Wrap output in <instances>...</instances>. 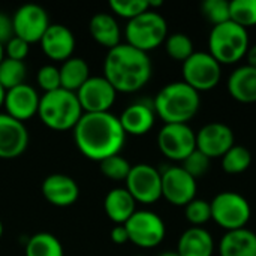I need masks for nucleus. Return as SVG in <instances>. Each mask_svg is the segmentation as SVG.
Here are the masks:
<instances>
[{"label": "nucleus", "instance_id": "obj_1", "mask_svg": "<svg viewBox=\"0 0 256 256\" xmlns=\"http://www.w3.org/2000/svg\"><path fill=\"white\" fill-rule=\"evenodd\" d=\"M72 132L80 153L94 162L120 154L128 136L118 117L111 112H84Z\"/></svg>", "mask_w": 256, "mask_h": 256}, {"label": "nucleus", "instance_id": "obj_2", "mask_svg": "<svg viewBox=\"0 0 256 256\" xmlns=\"http://www.w3.org/2000/svg\"><path fill=\"white\" fill-rule=\"evenodd\" d=\"M153 74L152 60L129 44H120L108 50L104 60V76L117 93H135L147 86Z\"/></svg>", "mask_w": 256, "mask_h": 256}, {"label": "nucleus", "instance_id": "obj_3", "mask_svg": "<svg viewBox=\"0 0 256 256\" xmlns=\"http://www.w3.org/2000/svg\"><path fill=\"white\" fill-rule=\"evenodd\" d=\"M201 96L184 81H174L162 87L154 100L153 108L156 117L165 124H188L200 111Z\"/></svg>", "mask_w": 256, "mask_h": 256}, {"label": "nucleus", "instance_id": "obj_4", "mask_svg": "<svg viewBox=\"0 0 256 256\" xmlns=\"http://www.w3.org/2000/svg\"><path fill=\"white\" fill-rule=\"evenodd\" d=\"M82 114V108L74 92L58 88L40 96L38 117L52 130H74Z\"/></svg>", "mask_w": 256, "mask_h": 256}, {"label": "nucleus", "instance_id": "obj_5", "mask_svg": "<svg viewBox=\"0 0 256 256\" xmlns=\"http://www.w3.org/2000/svg\"><path fill=\"white\" fill-rule=\"evenodd\" d=\"M249 33L234 21L213 26L208 36V52L220 64H234L246 57L249 50Z\"/></svg>", "mask_w": 256, "mask_h": 256}, {"label": "nucleus", "instance_id": "obj_6", "mask_svg": "<svg viewBox=\"0 0 256 256\" xmlns=\"http://www.w3.org/2000/svg\"><path fill=\"white\" fill-rule=\"evenodd\" d=\"M124 36L126 44L148 54V51H153L165 44L168 38V24L159 12L147 10L128 21Z\"/></svg>", "mask_w": 256, "mask_h": 256}, {"label": "nucleus", "instance_id": "obj_7", "mask_svg": "<svg viewBox=\"0 0 256 256\" xmlns=\"http://www.w3.org/2000/svg\"><path fill=\"white\" fill-rule=\"evenodd\" d=\"M210 208L212 220H214L226 232L246 228L252 216L249 201L243 195L231 190L218 194L212 200Z\"/></svg>", "mask_w": 256, "mask_h": 256}, {"label": "nucleus", "instance_id": "obj_8", "mask_svg": "<svg viewBox=\"0 0 256 256\" xmlns=\"http://www.w3.org/2000/svg\"><path fill=\"white\" fill-rule=\"evenodd\" d=\"M183 81L198 93L213 90L222 78V64L206 51L194 52L183 62Z\"/></svg>", "mask_w": 256, "mask_h": 256}, {"label": "nucleus", "instance_id": "obj_9", "mask_svg": "<svg viewBox=\"0 0 256 256\" xmlns=\"http://www.w3.org/2000/svg\"><path fill=\"white\" fill-rule=\"evenodd\" d=\"M129 242L141 249H153L159 246L166 234L162 218L150 210H136L124 224Z\"/></svg>", "mask_w": 256, "mask_h": 256}, {"label": "nucleus", "instance_id": "obj_10", "mask_svg": "<svg viewBox=\"0 0 256 256\" xmlns=\"http://www.w3.org/2000/svg\"><path fill=\"white\" fill-rule=\"evenodd\" d=\"M124 183L128 192L140 204H154L162 198L160 170L148 164L132 165Z\"/></svg>", "mask_w": 256, "mask_h": 256}, {"label": "nucleus", "instance_id": "obj_11", "mask_svg": "<svg viewBox=\"0 0 256 256\" xmlns=\"http://www.w3.org/2000/svg\"><path fill=\"white\" fill-rule=\"evenodd\" d=\"M160 153L174 162H183L196 148V134L189 124H164L158 134Z\"/></svg>", "mask_w": 256, "mask_h": 256}, {"label": "nucleus", "instance_id": "obj_12", "mask_svg": "<svg viewBox=\"0 0 256 256\" xmlns=\"http://www.w3.org/2000/svg\"><path fill=\"white\" fill-rule=\"evenodd\" d=\"M162 174V196L176 207H186L196 198V180L182 166H165Z\"/></svg>", "mask_w": 256, "mask_h": 256}, {"label": "nucleus", "instance_id": "obj_13", "mask_svg": "<svg viewBox=\"0 0 256 256\" xmlns=\"http://www.w3.org/2000/svg\"><path fill=\"white\" fill-rule=\"evenodd\" d=\"M14 36L26 40L27 44L39 42L50 27L48 12L34 3L20 6L12 15Z\"/></svg>", "mask_w": 256, "mask_h": 256}, {"label": "nucleus", "instance_id": "obj_14", "mask_svg": "<svg viewBox=\"0 0 256 256\" xmlns=\"http://www.w3.org/2000/svg\"><path fill=\"white\" fill-rule=\"evenodd\" d=\"M76 98L82 108V112H110L116 102L117 90L110 84V81L102 76H90L76 92Z\"/></svg>", "mask_w": 256, "mask_h": 256}, {"label": "nucleus", "instance_id": "obj_15", "mask_svg": "<svg viewBox=\"0 0 256 256\" xmlns=\"http://www.w3.org/2000/svg\"><path fill=\"white\" fill-rule=\"evenodd\" d=\"M236 144L232 129L220 122L207 123L196 134V148L208 159L222 158Z\"/></svg>", "mask_w": 256, "mask_h": 256}, {"label": "nucleus", "instance_id": "obj_16", "mask_svg": "<svg viewBox=\"0 0 256 256\" xmlns=\"http://www.w3.org/2000/svg\"><path fill=\"white\" fill-rule=\"evenodd\" d=\"M28 146V130L22 122H18L0 112V159L9 160L20 158Z\"/></svg>", "mask_w": 256, "mask_h": 256}, {"label": "nucleus", "instance_id": "obj_17", "mask_svg": "<svg viewBox=\"0 0 256 256\" xmlns=\"http://www.w3.org/2000/svg\"><path fill=\"white\" fill-rule=\"evenodd\" d=\"M40 96L30 84H21L6 92L3 106L6 114L18 122H27L38 116Z\"/></svg>", "mask_w": 256, "mask_h": 256}, {"label": "nucleus", "instance_id": "obj_18", "mask_svg": "<svg viewBox=\"0 0 256 256\" xmlns=\"http://www.w3.org/2000/svg\"><path fill=\"white\" fill-rule=\"evenodd\" d=\"M39 44L48 58L63 63L74 54L75 36L72 30L64 24H50Z\"/></svg>", "mask_w": 256, "mask_h": 256}, {"label": "nucleus", "instance_id": "obj_19", "mask_svg": "<svg viewBox=\"0 0 256 256\" xmlns=\"http://www.w3.org/2000/svg\"><path fill=\"white\" fill-rule=\"evenodd\" d=\"M44 198L54 207H70L80 196L76 182L66 174H51L44 178L40 186Z\"/></svg>", "mask_w": 256, "mask_h": 256}, {"label": "nucleus", "instance_id": "obj_20", "mask_svg": "<svg viewBox=\"0 0 256 256\" xmlns=\"http://www.w3.org/2000/svg\"><path fill=\"white\" fill-rule=\"evenodd\" d=\"M118 120L126 135L142 136L153 129L156 112L153 105L146 102H134L123 110Z\"/></svg>", "mask_w": 256, "mask_h": 256}, {"label": "nucleus", "instance_id": "obj_21", "mask_svg": "<svg viewBox=\"0 0 256 256\" xmlns=\"http://www.w3.org/2000/svg\"><path fill=\"white\" fill-rule=\"evenodd\" d=\"M228 93L232 99L242 104H255L256 102V68L243 64L230 75Z\"/></svg>", "mask_w": 256, "mask_h": 256}, {"label": "nucleus", "instance_id": "obj_22", "mask_svg": "<svg viewBox=\"0 0 256 256\" xmlns=\"http://www.w3.org/2000/svg\"><path fill=\"white\" fill-rule=\"evenodd\" d=\"M104 210L116 225H124L136 212V201L126 188H114L104 200Z\"/></svg>", "mask_w": 256, "mask_h": 256}, {"label": "nucleus", "instance_id": "obj_23", "mask_svg": "<svg viewBox=\"0 0 256 256\" xmlns=\"http://www.w3.org/2000/svg\"><path fill=\"white\" fill-rule=\"evenodd\" d=\"M176 252L180 256H213V236L206 228L192 226L180 236Z\"/></svg>", "mask_w": 256, "mask_h": 256}, {"label": "nucleus", "instance_id": "obj_24", "mask_svg": "<svg viewBox=\"0 0 256 256\" xmlns=\"http://www.w3.org/2000/svg\"><path fill=\"white\" fill-rule=\"evenodd\" d=\"M90 34L94 42L106 50H112L122 44V30L117 20L106 12H99L92 16L88 24Z\"/></svg>", "mask_w": 256, "mask_h": 256}, {"label": "nucleus", "instance_id": "obj_25", "mask_svg": "<svg viewBox=\"0 0 256 256\" xmlns=\"http://www.w3.org/2000/svg\"><path fill=\"white\" fill-rule=\"evenodd\" d=\"M220 256H256V234L248 228L228 231L219 243Z\"/></svg>", "mask_w": 256, "mask_h": 256}, {"label": "nucleus", "instance_id": "obj_26", "mask_svg": "<svg viewBox=\"0 0 256 256\" xmlns=\"http://www.w3.org/2000/svg\"><path fill=\"white\" fill-rule=\"evenodd\" d=\"M60 70V84L62 88L76 93L80 87L90 78V68L87 62L81 57H70L62 63Z\"/></svg>", "mask_w": 256, "mask_h": 256}, {"label": "nucleus", "instance_id": "obj_27", "mask_svg": "<svg viewBox=\"0 0 256 256\" xmlns=\"http://www.w3.org/2000/svg\"><path fill=\"white\" fill-rule=\"evenodd\" d=\"M26 256H64L60 240L50 232H38L27 240Z\"/></svg>", "mask_w": 256, "mask_h": 256}, {"label": "nucleus", "instance_id": "obj_28", "mask_svg": "<svg viewBox=\"0 0 256 256\" xmlns=\"http://www.w3.org/2000/svg\"><path fill=\"white\" fill-rule=\"evenodd\" d=\"M27 66L24 62L12 60L4 57L0 63V86L8 92L26 82Z\"/></svg>", "mask_w": 256, "mask_h": 256}, {"label": "nucleus", "instance_id": "obj_29", "mask_svg": "<svg viewBox=\"0 0 256 256\" xmlns=\"http://www.w3.org/2000/svg\"><path fill=\"white\" fill-rule=\"evenodd\" d=\"M250 164H252V154L243 146L234 144L222 156V168L228 174H242L249 170Z\"/></svg>", "mask_w": 256, "mask_h": 256}, {"label": "nucleus", "instance_id": "obj_30", "mask_svg": "<svg viewBox=\"0 0 256 256\" xmlns=\"http://www.w3.org/2000/svg\"><path fill=\"white\" fill-rule=\"evenodd\" d=\"M165 50L166 54L177 62H186L195 51H194V42L189 34L186 33H171L168 34L165 40Z\"/></svg>", "mask_w": 256, "mask_h": 256}, {"label": "nucleus", "instance_id": "obj_31", "mask_svg": "<svg viewBox=\"0 0 256 256\" xmlns=\"http://www.w3.org/2000/svg\"><path fill=\"white\" fill-rule=\"evenodd\" d=\"M231 21L243 28L256 26V0H232L230 2Z\"/></svg>", "mask_w": 256, "mask_h": 256}, {"label": "nucleus", "instance_id": "obj_32", "mask_svg": "<svg viewBox=\"0 0 256 256\" xmlns=\"http://www.w3.org/2000/svg\"><path fill=\"white\" fill-rule=\"evenodd\" d=\"M99 165H100V172L112 182H126L132 168L129 160L120 154L104 159L102 162H99Z\"/></svg>", "mask_w": 256, "mask_h": 256}, {"label": "nucleus", "instance_id": "obj_33", "mask_svg": "<svg viewBox=\"0 0 256 256\" xmlns=\"http://www.w3.org/2000/svg\"><path fill=\"white\" fill-rule=\"evenodd\" d=\"M110 9L117 16L126 18L128 21L150 10L148 0H110Z\"/></svg>", "mask_w": 256, "mask_h": 256}, {"label": "nucleus", "instance_id": "obj_34", "mask_svg": "<svg viewBox=\"0 0 256 256\" xmlns=\"http://www.w3.org/2000/svg\"><path fill=\"white\" fill-rule=\"evenodd\" d=\"M201 10L206 20L213 26H219L231 20L230 2L226 0H206L201 4Z\"/></svg>", "mask_w": 256, "mask_h": 256}, {"label": "nucleus", "instance_id": "obj_35", "mask_svg": "<svg viewBox=\"0 0 256 256\" xmlns=\"http://www.w3.org/2000/svg\"><path fill=\"white\" fill-rule=\"evenodd\" d=\"M184 216L192 226H202L212 219L210 202L206 200L195 198L184 207Z\"/></svg>", "mask_w": 256, "mask_h": 256}, {"label": "nucleus", "instance_id": "obj_36", "mask_svg": "<svg viewBox=\"0 0 256 256\" xmlns=\"http://www.w3.org/2000/svg\"><path fill=\"white\" fill-rule=\"evenodd\" d=\"M210 160L204 153H201L198 148H195L183 162H182V168L192 176L195 180H198L200 177H202L204 174L208 172L210 170Z\"/></svg>", "mask_w": 256, "mask_h": 256}, {"label": "nucleus", "instance_id": "obj_37", "mask_svg": "<svg viewBox=\"0 0 256 256\" xmlns=\"http://www.w3.org/2000/svg\"><path fill=\"white\" fill-rule=\"evenodd\" d=\"M36 81H38L39 87L45 93H50V92H54V90L62 88V84H60V70L54 64H44L38 70Z\"/></svg>", "mask_w": 256, "mask_h": 256}, {"label": "nucleus", "instance_id": "obj_38", "mask_svg": "<svg viewBox=\"0 0 256 256\" xmlns=\"http://www.w3.org/2000/svg\"><path fill=\"white\" fill-rule=\"evenodd\" d=\"M30 44H27L26 40L14 36L12 39H9L4 44V57L12 58V60H18V62H24V58L28 54V48Z\"/></svg>", "mask_w": 256, "mask_h": 256}, {"label": "nucleus", "instance_id": "obj_39", "mask_svg": "<svg viewBox=\"0 0 256 256\" xmlns=\"http://www.w3.org/2000/svg\"><path fill=\"white\" fill-rule=\"evenodd\" d=\"M12 38H14L12 16L6 15L4 12H0V44L4 45Z\"/></svg>", "mask_w": 256, "mask_h": 256}, {"label": "nucleus", "instance_id": "obj_40", "mask_svg": "<svg viewBox=\"0 0 256 256\" xmlns=\"http://www.w3.org/2000/svg\"><path fill=\"white\" fill-rule=\"evenodd\" d=\"M111 240L114 244H124L129 242V234L124 225H116L111 230Z\"/></svg>", "mask_w": 256, "mask_h": 256}, {"label": "nucleus", "instance_id": "obj_41", "mask_svg": "<svg viewBox=\"0 0 256 256\" xmlns=\"http://www.w3.org/2000/svg\"><path fill=\"white\" fill-rule=\"evenodd\" d=\"M246 58H248V64L252 66V68H256V44L249 46L248 50V54H246Z\"/></svg>", "mask_w": 256, "mask_h": 256}, {"label": "nucleus", "instance_id": "obj_42", "mask_svg": "<svg viewBox=\"0 0 256 256\" xmlns=\"http://www.w3.org/2000/svg\"><path fill=\"white\" fill-rule=\"evenodd\" d=\"M4 94H6V90L0 86V108L3 106V102H4Z\"/></svg>", "mask_w": 256, "mask_h": 256}, {"label": "nucleus", "instance_id": "obj_43", "mask_svg": "<svg viewBox=\"0 0 256 256\" xmlns=\"http://www.w3.org/2000/svg\"><path fill=\"white\" fill-rule=\"evenodd\" d=\"M159 256H180L177 252H174V250H166V252H162Z\"/></svg>", "mask_w": 256, "mask_h": 256}, {"label": "nucleus", "instance_id": "obj_44", "mask_svg": "<svg viewBox=\"0 0 256 256\" xmlns=\"http://www.w3.org/2000/svg\"><path fill=\"white\" fill-rule=\"evenodd\" d=\"M3 58H4V45L0 44V63L3 62Z\"/></svg>", "mask_w": 256, "mask_h": 256}, {"label": "nucleus", "instance_id": "obj_45", "mask_svg": "<svg viewBox=\"0 0 256 256\" xmlns=\"http://www.w3.org/2000/svg\"><path fill=\"white\" fill-rule=\"evenodd\" d=\"M2 236H3V224L0 220V238H2Z\"/></svg>", "mask_w": 256, "mask_h": 256}, {"label": "nucleus", "instance_id": "obj_46", "mask_svg": "<svg viewBox=\"0 0 256 256\" xmlns=\"http://www.w3.org/2000/svg\"><path fill=\"white\" fill-rule=\"evenodd\" d=\"M135 256H146V255H135Z\"/></svg>", "mask_w": 256, "mask_h": 256}]
</instances>
